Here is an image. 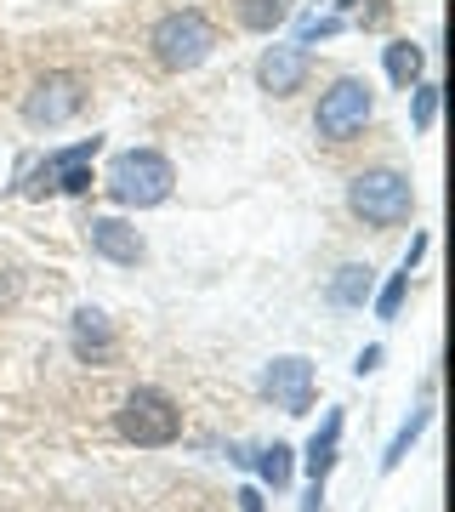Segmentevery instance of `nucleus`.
I'll return each instance as SVG.
<instances>
[{
    "mask_svg": "<svg viewBox=\"0 0 455 512\" xmlns=\"http://www.w3.org/2000/svg\"><path fill=\"white\" fill-rule=\"evenodd\" d=\"M171 188H177V165L160 148H126L103 171V194L126 211H154V205L171 200Z\"/></svg>",
    "mask_w": 455,
    "mask_h": 512,
    "instance_id": "obj_1",
    "label": "nucleus"
},
{
    "mask_svg": "<svg viewBox=\"0 0 455 512\" xmlns=\"http://www.w3.org/2000/svg\"><path fill=\"white\" fill-rule=\"evenodd\" d=\"M347 211L364 228H399L416 211V183L404 171H393V165H370V171H359L347 183Z\"/></svg>",
    "mask_w": 455,
    "mask_h": 512,
    "instance_id": "obj_2",
    "label": "nucleus"
},
{
    "mask_svg": "<svg viewBox=\"0 0 455 512\" xmlns=\"http://www.w3.org/2000/svg\"><path fill=\"white\" fill-rule=\"evenodd\" d=\"M148 52H154V63H160V69H171V74L200 69L205 57L217 52V23L205 18V12H194V6L165 12V18L148 29Z\"/></svg>",
    "mask_w": 455,
    "mask_h": 512,
    "instance_id": "obj_3",
    "label": "nucleus"
},
{
    "mask_svg": "<svg viewBox=\"0 0 455 512\" xmlns=\"http://www.w3.org/2000/svg\"><path fill=\"white\" fill-rule=\"evenodd\" d=\"M114 427H120V439L137 444V450H165V444L182 439V410H177L171 393H160V387H137V393L120 399Z\"/></svg>",
    "mask_w": 455,
    "mask_h": 512,
    "instance_id": "obj_4",
    "label": "nucleus"
},
{
    "mask_svg": "<svg viewBox=\"0 0 455 512\" xmlns=\"http://www.w3.org/2000/svg\"><path fill=\"white\" fill-rule=\"evenodd\" d=\"M370 114H376V92H370V80L342 74V80H330V92L319 97V109H313V131H319L325 143H353V137L370 126Z\"/></svg>",
    "mask_w": 455,
    "mask_h": 512,
    "instance_id": "obj_5",
    "label": "nucleus"
},
{
    "mask_svg": "<svg viewBox=\"0 0 455 512\" xmlns=\"http://www.w3.org/2000/svg\"><path fill=\"white\" fill-rule=\"evenodd\" d=\"M86 109V80L69 69H57V74H40L35 86H29V97H23V120L29 126H69L74 114Z\"/></svg>",
    "mask_w": 455,
    "mask_h": 512,
    "instance_id": "obj_6",
    "label": "nucleus"
},
{
    "mask_svg": "<svg viewBox=\"0 0 455 512\" xmlns=\"http://www.w3.org/2000/svg\"><path fill=\"white\" fill-rule=\"evenodd\" d=\"M313 387H319V376H313V359H302V353H279L262 365V399H273V410H285V416H308Z\"/></svg>",
    "mask_w": 455,
    "mask_h": 512,
    "instance_id": "obj_7",
    "label": "nucleus"
},
{
    "mask_svg": "<svg viewBox=\"0 0 455 512\" xmlns=\"http://www.w3.org/2000/svg\"><path fill=\"white\" fill-rule=\"evenodd\" d=\"M313 74V52L308 46H296V40H285V46H268V52L256 57V86L268 97H291L308 86Z\"/></svg>",
    "mask_w": 455,
    "mask_h": 512,
    "instance_id": "obj_8",
    "label": "nucleus"
},
{
    "mask_svg": "<svg viewBox=\"0 0 455 512\" xmlns=\"http://www.w3.org/2000/svg\"><path fill=\"white\" fill-rule=\"evenodd\" d=\"M86 245L91 256H103V262H114V268H137L148 256V239L131 228L126 217H91L86 222Z\"/></svg>",
    "mask_w": 455,
    "mask_h": 512,
    "instance_id": "obj_9",
    "label": "nucleus"
},
{
    "mask_svg": "<svg viewBox=\"0 0 455 512\" xmlns=\"http://www.w3.org/2000/svg\"><path fill=\"white\" fill-rule=\"evenodd\" d=\"M69 348H74V359L80 365H109L114 359V348H120V336H114V319L103 308H74V319H69Z\"/></svg>",
    "mask_w": 455,
    "mask_h": 512,
    "instance_id": "obj_10",
    "label": "nucleus"
},
{
    "mask_svg": "<svg viewBox=\"0 0 455 512\" xmlns=\"http://www.w3.org/2000/svg\"><path fill=\"white\" fill-rule=\"evenodd\" d=\"M342 427H347L342 404H330V410H325V421H319V433H313V439H308V450H302V467H308V478H313V484H325V478H330V467L342 461Z\"/></svg>",
    "mask_w": 455,
    "mask_h": 512,
    "instance_id": "obj_11",
    "label": "nucleus"
},
{
    "mask_svg": "<svg viewBox=\"0 0 455 512\" xmlns=\"http://www.w3.org/2000/svg\"><path fill=\"white\" fill-rule=\"evenodd\" d=\"M427 245H433L427 234H416V239H410V251L399 256V268L387 274V285H382V291L370 296V302H376V319H382V325H393V319H399L404 296H410V274L421 268V256H427Z\"/></svg>",
    "mask_w": 455,
    "mask_h": 512,
    "instance_id": "obj_12",
    "label": "nucleus"
},
{
    "mask_svg": "<svg viewBox=\"0 0 455 512\" xmlns=\"http://www.w3.org/2000/svg\"><path fill=\"white\" fill-rule=\"evenodd\" d=\"M103 154V137H80V143L57 148V154H46L57 171V194H86L91 188V160Z\"/></svg>",
    "mask_w": 455,
    "mask_h": 512,
    "instance_id": "obj_13",
    "label": "nucleus"
},
{
    "mask_svg": "<svg viewBox=\"0 0 455 512\" xmlns=\"http://www.w3.org/2000/svg\"><path fill=\"white\" fill-rule=\"evenodd\" d=\"M325 296L336 308H364V302L376 296V268H370V262H342V268L330 274Z\"/></svg>",
    "mask_w": 455,
    "mask_h": 512,
    "instance_id": "obj_14",
    "label": "nucleus"
},
{
    "mask_svg": "<svg viewBox=\"0 0 455 512\" xmlns=\"http://www.w3.org/2000/svg\"><path fill=\"white\" fill-rule=\"evenodd\" d=\"M382 63H387V80H393L399 92H410L421 74H427V52H421L416 40H387V46H382Z\"/></svg>",
    "mask_w": 455,
    "mask_h": 512,
    "instance_id": "obj_15",
    "label": "nucleus"
},
{
    "mask_svg": "<svg viewBox=\"0 0 455 512\" xmlns=\"http://www.w3.org/2000/svg\"><path fill=\"white\" fill-rule=\"evenodd\" d=\"M291 12H296L291 0H234L239 29H251V35H273V29H285Z\"/></svg>",
    "mask_w": 455,
    "mask_h": 512,
    "instance_id": "obj_16",
    "label": "nucleus"
},
{
    "mask_svg": "<svg viewBox=\"0 0 455 512\" xmlns=\"http://www.w3.org/2000/svg\"><path fill=\"white\" fill-rule=\"evenodd\" d=\"M427 427H433V404H416V410H410V421H404L399 433H393V444L382 450V473H399L404 456L416 450V439L427 433Z\"/></svg>",
    "mask_w": 455,
    "mask_h": 512,
    "instance_id": "obj_17",
    "label": "nucleus"
},
{
    "mask_svg": "<svg viewBox=\"0 0 455 512\" xmlns=\"http://www.w3.org/2000/svg\"><path fill=\"white\" fill-rule=\"evenodd\" d=\"M256 478H262V490H291L296 450H291V444H279V439H273L268 450H256Z\"/></svg>",
    "mask_w": 455,
    "mask_h": 512,
    "instance_id": "obj_18",
    "label": "nucleus"
},
{
    "mask_svg": "<svg viewBox=\"0 0 455 512\" xmlns=\"http://www.w3.org/2000/svg\"><path fill=\"white\" fill-rule=\"evenodd\" d=\"M433 120H438V86L433 80H416V86H410V126L433 131Z\"/></svg>",
    "mask_w": 455,
    "mask_h": 512,
    "instance_id": "obj_19",
    "label": "nucleus"
},
{
    "mask_svg": "<svg viewBox=\"0 0 455 512\" xmlns=\"http://www.w3.org/2000/svg\"><path fill=\"white\" fill-rule=\"evenodd\" d=\"M23 200H46V194H57V171H52V160H40L35 171H29V183L18 188Z\"/></svg>",
    "mask_w": 455,
    "mask_h": 512,
    "instance_id": "obj_20",
    "label": "nucleus"
},
{
    "mask_svg": "<svg viewBox=\"0 0 455 512\" xmlns=\"http://www.w3.org/2000/svg\"><path fill=\"white\" fill-rule=\"evenodd\" d=\"M336 29H342V18H308V23H302V40H296V46H319V40H330Z\"/></svg>",
    "mask_w": 455,
    "mask_h": 512,
    "instance_id": "obj_21",
    "label": "nucleus"
},
{
    "mask_svg": "<svg viewBox=\"0 0 455 512\" xmlns=\"http://www.w3.org/2000/svg\"><path fill=\"white\" fill-rule=\"evenodd\" d=\"M382 359H387L382 342H370V348H364L359 359H353V376H370V370H382Z\"/></svg>",
    "mask_w": 455,
    "mask_h": 512,
    "instance_id": "obj_22",
    "label": "nucleus"
},
{
    "mask_svg": "<svg viewBox=\"0 0 455 512\" xmlns=\"http://www.w3.org/2000/svg\"><path fill=\"white\" fill-rule=\"evenodd\" d=\"M239 512H268V501H262V484H245V490H239Z\"/></svg>",
    "mask_w": 455,
    "mask_h": 512,
    "instance_id": "obj_23",
    "label": "nucleus"
},
{
    "mask_svg": "<svg viewBox=\"0 0 455 512\" xmlns=\"http://www.w3.org/2000/svg\"><path fill=\"white\" fill-rule=\"evenodd\" d=\"M302 512H325V484H308V495H302Z\"/></svg>",
    "mask_w": 455,
    "mask_h": 512,
    "instance_id": "obj_24",
    "label": "nucleus"
},
{
    "mask_svg": "<svg viewBox=\"0 0 455 512\" xmlns=\"http://www.w3.org/2000/svg\"><path fill=\"white\" fill-rule=\"evenodd\" d=\"M336 6H342V12H353V6H359V0H336Z\"/></svg>",
    "mask_w": 455,
    "mask_h": 512,
    "instance_id": "obj_25",
    "label": "nucleus"
}]
</instances>
